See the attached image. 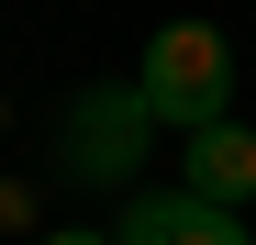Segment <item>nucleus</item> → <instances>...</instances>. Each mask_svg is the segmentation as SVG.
Returning <instances> with one entry per match:
<instances>
[{
    "instance_id": "f257e3e1",
    "label": "nucleus",
    "mask_w": 256,
    "mask_h": 245,
    "mask_svg": "<svg viewBox=\"0 0 256 245\" xmlns=\"http://www.w3.org/2000/svg\"><path fill=\"white\" fill-rule=\"evenodd\" d=\"M134 90H145L156 122H178V134L223 122V112H234V45H223V22H156Z\"/></svg>"
},
{
    "instance_id": "f03ea898",
    "label": "nucleus",
    "mask_w": 256,
    "mask_h": 245,
    "mask_svg": "<svg viewBox=\"0 0 256 245\" xmlns=\"http://www.w3.org/2000/svg\"><path fill=\"white\" fill-rule=\"evenodd\" d=\"M145 122H156L145 90H90V100L67 112V168H78V178H100V190H112V178H134Z\"/></svg>"
},
{
    "instance_id": "7ed1b4c3",
    "label": "nucleus",
    "mask_w": 256,
    "mask_h": 245,
    "mask_svg": "<svg viewBox=\"0 0 256 245\" xmlns=\"http://www.w3.org/2000/svg\"><path fill=\"white\" fill-rule=\"evenodd\" d=\"M112 245H256V234H245V212H223L200 190H134Z\"/></svg>"
},
{
    "instance_id": "20e7f679",
    "label": "nucleus",
    "mask_w": 256,
    "mask_h": 245,
    "mask_svg": "<svg viewBox=\"0 0 256 245\" xmlns=\"http://www.w3.org/2000/svg\"><path fill=\"white\" fill-rule=\"evenodd\" d=\"M178 190L223 200V212H245V200H256V134H245L234 112L200 122V134H178Z\"/></svg>"
},
{
    "instance_id": "39448f33",
    "label": "nucleus",
    "mask_w": 256,
    "mask_h": 245,
    "mask_svg": "<svg viewBox=\"0 0 256 245\" xmlns=\"http://www.w3.org/2000/svg\"><path fill=\"white\" fill-rule=\"evenodd\" d=\"M45 245H112V234H45Z\"/></svg>"
}]
</instances>
